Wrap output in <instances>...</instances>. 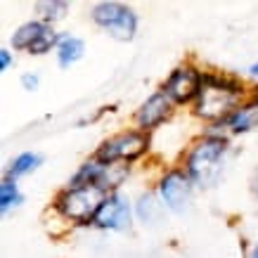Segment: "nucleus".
<instances>
[{
    "mask_svg": "<svg viewBox=\"0 0 258 258\" xmlns=\"http://www.w3.org/2000/svg\"><path fill=\"white\" fill-rule=\"evenodd\" d=\"M244 95H246V88L239 79L218 74V71H204L202 93L195 102V114L204 121L223 123L242 104Z\"/></svg>",
    "mask_w": 258,
    "mask_h": 258,
    "instance_id": "nucleus-1",
    "label": "nucleus"
},
{
    "mask_svg": "<svg viewBox=\"0 0 258 258\" xmlns=\"http://www.w3.org/2000/svg\"><path fill=\"white\" fill-rule=\"evenodd\" d=\"M227 152V138L225 133H213L209 131L202 135L195 145H189L182 171L187 173L197 187H213L223 173V161Z\"/></svg>",
    "mask_w": 258,
    "mask_h": 258,
    "instance_id": "nucleus-2",
    "label": "nucleus"
},
{
    "mask_svg": "<svg viewBox=\"0 0 258 258\" xmlns=\"http://www.w3.org/2000/svg\"><path fill=\"white\" fill-rule=\"evenodd\" d=\"M107 192L93 185H67L52 199V209L59 218L69 220L74 225H93L95 216L100 211Z\"/></svg>",
    "mask_w": 258,
    "mask_h": 258,
    "instance_id": "nucleus-3",
    "label": "nucleus"
},
{
    "mask_svg": "<svg viewBox=\"0 0 258 258\" xmlns=\"http://www.w3.org/2000/svg\"><path fill=\"white\" fill-rule=\"evenodd\" d=\"M149 149V133L133 128V131H123V133L114 135L109 140H104L93 154V159L102 164H133Z\"/></svg>",
    "mask_w": 258,
    "mask_h": 258,
    "instance_id": "nucleus-4",
    "label": "nucleus"
},
{
    "mask_svg": "<svg viewBox=\"0 0 258 258\" xmlns=\"http://www.w3.org/2000/svg\"><path fill=\"white\" fill-rule=\"evenodd\" d=\"M90 19L95 26L107 31L111 38L116 40H133L138 33V15L133 8L123 3H97L90 10Z\"/></svg>",
    "mask_w": 258,
    "mask_h": 258,
    "instance_id": "nucleus-5",
    "label": "nucleus"
},
{
    "mask_svg": "<svg viewBox=\"0 0 258 258\" xmlns=\"http://www.w3.org/2000/svg\"><path fill=\"white\" fill-rule=\"evenodd\" d=\"M157 195L166 209L171 213H185L192 204L195 195V182L182 168H171L166 171L157 182Z\"/></svg>",
    "mask_w": 258,
    "mask_h": 258,
    "instance_id": "nucleus-6",
    "label": "nucleus"
},
{
    "mask_svg": "<svg viewBox=\"0 0 258 258\" xmlns=\"http://www.w3.org/2000/svg\"><path fill=\"white\" fill-rule=\"evenodd\" d=\"M202 76L204 71H199L192 64H182L175 67L171 71V76L166 79V83L161 86V93H166V97L173 104H195L199 93H202Z\"/></svg>",
    "mask_w": 258,
    "mask_h": 258,
    "instance_id": "nucleus-7",
    "label": "nucleus"
},
{
    "mask_svg": "<svg viewBox=\"0 0 258 258\" xmlns=\"http://www.w3.org/2000/svg\"><path fill=\"white\" fill-rule=\"evenodd\" d=\"M131 220H133V206L128 202V197L123 192H111L102 202L100 211L93 220V227L109 230V232H121V230L131 227Z\"/></svg>",
    "mask_w": 258,
    "mask_h": 258,
    "instance_id": "nucleus-8",
    "label": "nucleus"
},
{
    "mask_svg": "<svg viewBox=\"0 0 258 258\" xmlns=\"http://www.w3.org/2000/svg\"><path fill=\"white\" fill-rule=\"evenodd\" d=\"M173 104L168 97H166V93H154L149 95L147 100L140 104V109H138V114H135V123H138V128L140 131H145V133H152L154 128H159V125L164 123V121H168L173 114Z\"/></svg>",
    "mask_w": 258,
    "mask_h": 258,
    "instance_id": "nucleus-9",
    "label": "nucleus"
},
{
    "mask_svg": "<svg viewBox=\"0 0 258 258\" xmlns=\"http://www.w3.org/2000/svg\"><path fill=\"white\" fill-rule=\"evenodd\" d=\"M218 128H225V133L232 135H244L251 133L253 128H258V93L253 97H249L246 102H242L223 123H216Z\"/></svg>",
    "mask_w": 258,
    "mask_h": 258,
    "instance_id": "nucleus-10",
    "label": "nucleus"
},
{
    "mask_svg": "<svg viewBox=\"0 0 258 258\" xmlns=\"http://www.w3.org/2000/svg\"><path fill=\"white\" fill-rule=\"evenodd\" d=\"M57 64L62 67V69H69L74 67L76 62L83 59L86 55V43L79 38V36H62L59 40V45H57Z\"/></svg>",
    "mask_w": 258,
    "mask_h": 258,
    "instance_id": "nucleus-11",
    "label": "nucleus"
},
{
    "mask_svg": "<svg viewBox=\"0 0 258 258\" xmlns=\"http://www.w3.org/2000/svg\"><path fill=\"white\" fill-rule=\"evenodd\" d=\"M47 26H50V24L40 22V19H31V22L22 24V26L12 33V47H15V50H22V52H29V47L36 43V38L45 31Z\"/></svg>",
    "mask_w": 258,
    "mask_h": 258,
    "instance_id": "nucleus-12",
    "label": "nucleus"
},
{
    "mask_svg": "<svg viewBox=\"0 0 258 258\" xmlns=\"http://www.w3.org/2000/svg\"><path fill=\"white\" fill-rule=\"evenodd\" d=\"M43 164V157L40 154H33V152H22L19 157H15L12 161H10V166L5 168V175L3 178H10V180H19L24 178V175H29V173H33L38 166Z\"/></svg>",
    "mask_w": 258,
    "mask_h": 258,
    "instance_id": "nucleus-13",
    "label": "nucleus"
},
{
    "mask_svg": "<svg viewBox=\"0 0 258 258\" xmlns=\"http://www.w3.org/2000/svg\"><path fill=\"white\" fill-rule=\"evenodd\" d=\"M166 206L161 204V199H159L157 195H152V192H145V195H140V199H138V204H135V216L145 223V225H152V223H157L159 218H161V211H164Z\"/></svg>",
    "mask_w": 258,
    "mask_h": 258,
    "instance_id": "nucleus-14",
    "label": "nucleus"
},
{
    "mask_svg": "<svg viewBox=\"0 0 258 258\" xmlns=\"http://www.w3.org/2000/svg\"><path fill=\"white\" fill-rule=\"evenodd\" d=\"M22 202H24V195L19 192V185L15 180L3 178V182H0V211H3V216L10 213L12 209H17Z\"/></svg>",
    "mask_w": 258,
    "mask_h": 258,
    "instance_id": "nucleus-15",
    "label": "nucleus"
},
{
    "mask_svg": "<svg viewBox=\"0 0 258 258\" xmlns=\"http://www.w3.org/2000/svg\"><path fill=\"white\" fill-rule=\"evenodd\" d=\"M36 12L40 15V22H45L52 26L55 22H59V19L67 17L69 3H64V0H45V3H38V5H36Z\"/></svg>",
    "mask_w": 258,
    "mask_h": 258,
    "instance_id": "nucleus-16",
    "label": "nucleus"
},
{
    "mask_svg": "<svg viewBox=\"0 0 258 258\" xmlns=\"http://www.w3.org/2000/svg\"><path fill=\"white\" fill-rule=\"evenodd\" d=\"M38 86H40V79L36 76V74H24L22 76V88L24 90L33 93V90H38Z\"/></svg>",
    "mask_w": 258,
    "mask_h": 258,
    "instance_id": "nucleus-17",
    "label": "nucleus"
},
{
    "mask_svg": "<svg viewBox=\"0 0 258 258\" xmlns=\"http://www.w3.org/2000/svg\"><path fill=\"white\" fill-rule=\"evenodd\" d=\"M10 64H12V55H10L8 47H3L0 50V71H8Z\"/></svg>",
    "mask_w": 258,
    "mask_h": 258,
    "instance_id": "nucleus-18",
    "label": "nucleus"
},
{
    "mask_svg": "<svg viewBox=\"0 0 258 258\" xmlns=\"http://www.w3.org/2000/svg\"><path fill=\"white\" fill-rule=\"evenodd\" d=\"M249 71H251V76H258V64H253Z\"/></svg>",
    "mask_w": 258,
    "mask_h": 258,
    "instance_id": "nucleus-19",
    "label": "nucleus"
},
{
    "mask_svg": "<svg viewBox=\"0 0 258 258\" xmlns=\"http://www.w3.org/2000/svg\"><path fill=\"white\" fill-rule=\"evenodd\" d=\"M249 258H258V244L253 246V251H251V256H249Z\"/></svg>",
    "mask_w": 258,
    "mask_h": 258,
    "instance_id": "nucleus-20",
    "label": "nucleus"
}]
</instances>
